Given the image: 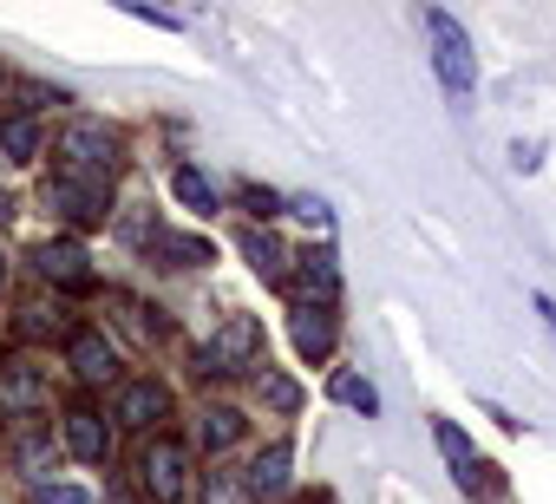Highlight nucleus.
Masks as SVG:
<instances>
[{"label": "nucleus", "instance_id": "nucleus-1", "mask_svg": "<svg viewBox=\"0 0 556 504\" xmlns=\"http://www.w3.org/2000/svg\"><path fill=\"white\" fill-rule=\"evenodd\" d=\"M426 34H432V66H439V86L452 105H471L478 92V53H471V34L445 14V8H426Z\"/></svg>", "mask_w": 556, "mask_h": 504}, {"label": "nucleus", "instance_id": "nucleus-2", "mask_svg": "<svg viewBox=\"0 0 556 504\" xmlns=\"http://www.w3.org/2000/svg\"><path fill=\"white\" fill-rule=\"evenodd\" d=\"M60 158H66V171H60V177L112 184V171H118V138H112L105 125L79 118V125H66V131H60Z\"/></svg>", "mask_w": 556, "mask_h": 504}, {"label": "nucleus", "instance_id": "nucleus-3", "mask_svg": "<svg viewBox=\"0 0 556 504\" xmlns=\"http://www.w3.org/2000/svg\"><path fill=\"white\" fill-rule=\"evenodd\" d=\"M197 361H203V374H249V367H262V322L255 315H229Z\"/></svg>", "mask_w": 556, "mask_h": 504}, {"label": "nucleus", "instance_id": "nucleus-4", "mask_svg": "<svg viewBox=\"0 0 556 504\" xmlns=\"http://www.w3.org/2000/svg\"><path fill=\"white\" fill-rule=\"evenodd\" d=\"M138 478H144L151 504H177V497L190 491V452H184L177 439H151L144 458H138Z\"/></svg>", "mask_w": 556, "mask_h": 504}, {"label": "nucleus", "instance_id": "nucleus-5", "mask_svg": "<svg viewBox=\"0 0 556 504\" xmlns=\"http://www.w3.org/2000/svg\"><path fill=\"white\" fill-rule=\"evenodd\" d=\"M40 406H53L47 367L27 361V354H8L0 361V413H40Z\"/></svg>", "mask_w": 556, "mask_h": 504}, {"label": "nucleus", "instance_id": "nucleus-6", "mask_svg": "<svg viewBox=\"0 0 556 504\" xmlns=\"http://www.w3.org/2000/svg\"><path fill=\"white\" fill-rule=\"evenodd\" d=\"M40 203L53 216H66L73 229H99L105 223V184H79V177H47Z\"/></svg>", "mask_w": 556, "mask_h": 504}, {"label": "nucleus", "instance_id": "nucleus-7", "mask_svg": "<svg viewBox=\"0 0 556 504\" xmlns=\"http://www.w3.org/2000/svg\"><path fill=\"white\" fill-rule=\"evenodd\" d=\"M66 367H73L86 387H105V380H118V348H112L99 328H73V335H66Z\"/></svg>", "mask_w": 556, "mask_h": 504}, {"label": "nucleus", "instance_id": "nucleus-8", "mask_svg": "<svg viewBox=\"0 0 556 504\" xmlns=\"http://www.w3.org/2000/svg\"><path fill=\"white\" fill-rule=\"evenodd\" d=\"M34 269L47 276V282H60V289H92V256L73 242V236H60V242H47L40 256H34Z\"/></svg>", "mask_w": 556, "mask_h": 504}, {"label": "nucleus", "instance_id": "nucleus-9", "mask_svg": "<svg viewBox=\"0 0 556 504\" xmlns=\"http://www.w3.org/2000/svg\"><path fill=\"white\" fill-rule=\"evenodd\" d=\"M164 413H170V393H164L157 380H131V387L118 393V406H112V419L131 426V432H151Z\"/></svg>", "mask_w": 556, "mask_h": 504}, {"label": "nucleus", "instance_id": "nucleus-10", "mask_svg": "<svg viewBox=\"0 0 556 504\" xmlns=\"http://www.w3.org/2000/svg\"><path fill=\"white\" fill-rule=\"evenodd\" d=\"M66 452L86 458V465H105V458H112V426H105L92 406H73V413H66Z\"/></svg>", "mask_w": 556, "mask_h": 504}, {"label": "nucleus", "instance_id": "nucleus-11", "mask_svg": "<svg viewBox=\"0 0 556 504\" xmlns=\"http://www.w3.org/2000/svg\"><path fill=\"white\" fill-rule=\"evenodd\" d=\"M295 295H302V308H328V302L341 295V269H334V249H308V256H302Z\"/></svg>", "mask_w": 556, "mask_h": 504}, {"label": "nucleus", "instance_id": "nucleus-12", "mask_svg": "<svg viewBox=\"0 0 556 504\" xmlns=\"http://www.w3.org/2000/svg\"><path fill=\"white\" fill-rule=\"evenodd\" d=\"M289 465H295V452H289L282 439H275V445H262V452L249 458V471H242V484H249L255 497H275V491H282V484H289Z\"/></svg>", "mask_w": 556, "mask_h": 504}, {"label": "nucleus", "instance_id": "nucleus-13", "mask_svg": "<svg viewBox=\"0 0 556 504\" xmlns=\"http://www.w3.org/2000/svg\"><path fill=\"white\" fill-rule=\"evenodd\" d=\"M105 308H112V328L118 335H131L138 348H157V335H164V322L138 302V295H105Z\"/></svg>", "mask_w": 556, "mask_h": 504}, {"label": "nucleus", "instance_id": "nucleus-14", "mask_svg": "<svg viewBox=\"0 0 556 504\" xmlns=\"http://www.w3.org/2000/svg\"><path fill=\"white\" fill-rule=\"evenodd\" d=\"M289 335H295V354H302V361H328V348H334V315H328V308H295Z\"/></svg>", "mask_w": 556, "mask_h": 504}, {"label": "nucleus", "instance_id": "nucleus-15", "mask_svg": "<svg viewBox=\"0 0 556 504\" xmlns=\"http://www.w3.org/2000/svg\"><path fill=\"white\" fill-rule=\"evenodd\" d=\"M8 452H14V465H21V478H27V484H47V478H53V465H60L53 432H21Z\"/></svg>", "mask_w": 556, "mask_h": 504}, {"label": "nucleus", "instance_id": "nucleus-16", "mask_svg": "<svg viewBox=\"0 0 556 504\" xmlns=\"http://www.w3.org/2000/svg\"><path fill=\"white\" fill-rule=\"evenodd\" d=\"M144 249H151V256H164L170 269H203V263H216V242H203V236H170V229H157Z\"/></svg>", "mask_w": 556, "mask_h": 504}, {"label": "nucleus", "instance_id": "nucleus-17", "mask_svg": "<svg viewBox=\"0 0 556 504\" xmlns=\"http://www.w3.org/2000/svg\"><path fill=\"white\" fill-rule=\"evenodd\" d=\"M242 256H249V269H255L262 282H289V249L275 242L268 229H249V236H242Z\"/></svg>", "mask_w": 556, "mask_h": 504}, {"label": "nucleus", "instance_id": "nucleus-18", "mask_svg": "<svg viewBox=\"0 0 556 504\" xmlns=\"http://www.w3.org/2000/svg\"><path fill=\"white\" fill-rule=\"evenodd\" d=\"M170 190H177V203H190L197 216H210V210H223V197H216V184L197 171V164H177L170 171Z\"/></svg>", "mask_w": 556, "mask_h": 504}, {"label": "nucleus", "instance_id": "nucleus-19", "mask_svg": "<svg viewBox=\"0 0 556 504\" xmlns=\"http://www.w3.org/2000/svg\"><path fill=\"white\" fill-rule=\"evenodd\" d=\"M197 439H203V452H223V445H236V439H242V413H236V406H203V419H197Z\"/></svg>", "mask_w": 556, "mask_h": 504}, {"label": "nucleus", "instance_id": "nucleus-20", "mask_svg": "<svg viewBox=\"0 0 556 504\" xmlns=\"http://www.w3.org/2000/svg\"><path fill=\"white\" fill-rule=\"evenodd\" d=\"M0 151H8L14 164H34L40 158V125L34 118H0Z\"/></svg>", "mask_w": 556, "mask_h": 504}, {"label": "nucleus", "instance_id": "nucleus-21", "mask_svg": "<svg viewBox=\"0 0 556 504\" xmlns=\"http://www.w3.org/2000/svg\"><path fill=\"white\" fill-rule=\"evenodd\" d=\"M328 393H334L341 406H354V413H367V419L380 413V393H374V380H361V374H334V380H328Z\"/></svg>", "mask_w": 556, "mask_h": 504}, {"label": "nucleus", "instance_id": "nucleus-22", "mask_svg": "<svg viewBox=\"0 0 556 504\" xmlns=\"http://www.w3.org/2000/svg\"><path fill=\"white\" fill-rule=\"evenodd\" d=\"M262 400H268L275 413H295V406H302V387H295L289 374H268V367H262Z\"/></svg>", "mask_w": 556, "mask_h": 504}, {"label": "nucleus", "instance_id": "nucleus-23", "mask_svg": "<svg viewBox=\"0 0 556 504\" xmlns=\"http://www.w3.org/2000/svg\"><path fill=\"white\" fill-rule=\"evenodd\" d=\"M203 504H249V484L236 471H210L203 478Z\"/></svg>", "mask_w": 556, "mask_h": 504}, {"label": "nucleus", "instance_id": "nucleus-24", "mask_svg": "<svg viewBox=\"0 0 556 504\" xmlns=\"http://www.w3.org/2000/svg\"><path fill=\"white\" fill-rule=\"evenodd\" d=\"M34 504H92V497H86L79 484H40V491H34Z\"/></svg>", "mask_w": 556, "mask_h": 504}, {"label": "nucleus", "instance_id": "nucleus-25", "mask_svg": "<svg viewBox=\"0 0 556 504\" xmlns=\"http://www.w3.org/2000/svg\"><path fill=\"white\" fill-rule=\"evenodd\" d=\"M242 203H249L255 216H275V203H282V197H275V190H262V184H242Z\"/></svg>", "mask_w": 556, "mask_h": 504}, {"label": "nucleus", "instance_id": "nucleus-26", "mask_svg": "<svg viewBox=\"0 0 556 504\" xmlns=\"http://www.w3.org/2000/svg\"><path fill=\"white\" fill-rule=\"evenodd\" d=\"M536 164H543V144H536V138H530V144L517 138V144H510V171H536Z\"/></svg>", "mask_w": 556, "mask_h": 504}, {"label": "nucleus", "instance_id": "nucleus-27", "mask_svg": "<svg viewBox=\"0 0 556 504\" xmlns=\"http://www.w3.org/2000/svg\"><path fill=\"white\" fill-rule=\"evenodd\" d=\"M295 216H308L315 229H334V216H328V203H321V197H295Z\"/></svg>", "mask_w": 556, "mask_h": 504}, {"label": "nucleus", "instance_id": "nucleus-28", "mask_svg": "<svg viewBox=\"0 0 556 504\" xmlns=\"http://www.w3.org/2000/svg\"><path fill=\"white\" fill-rule=\"evenodd\" d=\"M536 315H543V322H549V335H556V302H549V295H536Z\"/></svg>", "mask_w": 556, "mask_h": 504}, {"label": "nucleus", "instance_id": "nucleus-29", "mask_svg": "<svg viewBox=\"0 0 556 504\" xmlns=\"http://www.w3.org/2000/svg\"><path fill=\"white\" fill-rule=\"evenodd\" d=\"M8 216H14V197H8V190H0V223H8Z\"/></svg>", "mask_w": 556, "mask_h": 504}, {"label": "nucleus", "instance_id": "nucleus-30", "mask_svg": "<svg viewBox=\"0 0 556 504\" xmlns=\"http://www.w3.org/2000/svg\"><path fill=\"white\" fill-rule=\"evenodd\" d=\"M0 289H8V256H0Z\"/></svg>", "mask_w": 556, "mask_h": 504}, {"label": "nucleus", "instance_id": "nucleus-31", "mask_svg": "<svg viewBox=\"0 0 556 504\" xmlns=\"http://www.w3.org/2000/svg\"><path fill=\"white\" fill-rule=\"evenodd\" d=\"M112 504H131V497H125V491H118V497H112Z\"/></svg>", "mask_w": 556, "mask_h": 504}]
</instances>
